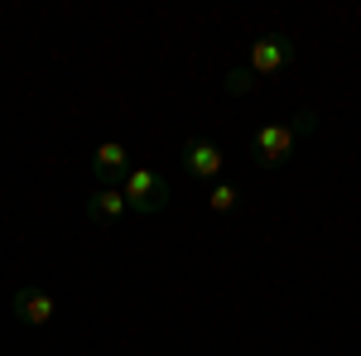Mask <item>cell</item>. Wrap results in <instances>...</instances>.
<instances>
[{
  "mask_svg": "<svg viewBox=\"0 0 361 356\" xmlns=\"http://www.w3.org/2000/svg\"><path fill=\"white\" fill-rule=\"evenodd\" d=\"M255 87V73L250 68H236V73H226V92H250Z\"/></svg>",
  "mask_w": 361,
  "mask_h": 356,
  "instance_id": "cell-9",
  "label": "cell"
},
{
  "mask_svg": "<svg viewBox=\"0 0 361 356\" xmlns=\"http://www.w3.org/2000/svg\"><path fill=\"white\" fill-rule=\"evenodd\" d=\"M121 192H126V207L130 212H145V217H154V212L169 207V183L154 168H130V178H126Z\"/></svg>",
  "mask_w": 361,
  "mask_h": 356,
  "instance_id": "cell-1",
  "label": "cell"
},
{
  "mask_svg": "<svg viewBox=\"0 0 361 356\" xmlns=\"http://www.w3.org/2000/svg\"><path fill=\"white\" fill-rule=\"evenodd\" d=\"M289 130H294V135H308V130H313V111H299V116L289 121Z\"/></svg>",
  "mask_w": 361,
  "mask_h": 356,
  "instance_id": "cell-10",
  "label": "cell"
},
{
  "mask_svg": "<svg viewBox=\"0 0 361 356\" xmlns=\"http://www.w3.org/2000/svg\"><path fill=\"white\" fill-rule=\"evenodd\" d=\"M207 207L226 217V212L236 207V188H231V183H212V188H207Z\"/></svg>",
  "mask_w": 361,
  "mask_h": 356,
  "instance_id": "cell-8",
  "label": "cell"
},
{
  "mask_svg": "<svg viewBox=\"0 0 361 356\" xmlns=\"http://www.w3.org/2000/svg\"><path fill=\"white\" fill-rule=\"evenodd\" d=\"M92 178H97V188H126V178H130V149L121 140H106L92 154Z\"/></svg>",
  "mask_w": 361,
  "mask_h": 356,
  "instance_id": "cell-3",
  "label": "cell"
},
{
  "mask_svg": "<svg viewBox=\"0 0 361 356\" xmlns=\"http://www.w3.org/2000/svg\"><path fill=\"white\" fill-rule=\"evenodd\" d=\"M121 212H126V192L121 188H97L87 197V217L92 221H121Z\"/></svg>",
  "mask_w": 361,
  "mask_h": 356,
  "instance_id": "cell-7",
  "label": "cell"
},
{
  "mask_svg": "<svg viewBox=\"0 0 361 356\" xmlns=\"http://www.w3.org/2000/svg\"><path fill=\"white\" fill-rule=\"evenodd\" d=\"M183 168L193 173L197 183H217V173H222V149H217L212 140H188V145H183Z\"/></svg>",
  "mask_w": 361,
  "mask_h": 356,
  "instance_id": "cell-5",
  "label": "cell"
},
{
  "mask_svg": "<svg viewBox=\"0 0 361 356\" xmlns=\"http://www.w3.org/2000/svg\"><path fill=\"white\" fill-rule=\"evenodd\" d=\"M15 318L20 323H29V328H44V323H54V294H44V289H34V284H25V289H15Z\"/></svg>",
  "mask_w": 361,
  "mask_h": 356,
  "instance_id": "cell-6",
  "label": "cell"
},
{
  "mask_svg": "<svg viewBox=\"0 0 361 356\" xmlns=\"http://www.w3.org/2000/svg\"><path fill=\"white\" fill-rule=\"evenodd\" d=\"M294 140H299V135H294L284 121H270V125H260V130H255L250 154H255V164H260V168H279V164H289Z\"/></svg>",
  "mask_w": 361,
  "mask_h": 356,
  "instance_id": "cell-2",
  "label": "cell"
},
{
  "mask_svg": "<svg viewBox=\"0 0 361 356\" xmlns=\"http://www.w3.org/2000/svg\"><path fill=\"white\" fill-rule=\"evenodd\" d=\"M289 63H294V44H289L284 34H260V39L250 44V73H255V78L284 73Z\"/></svg>",
  "mask_w": 361,
  "mask_h": 356,
  "instance_id": "cell-4",
  "label": "cell"
}]
</instances>
